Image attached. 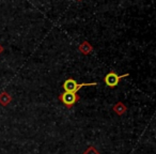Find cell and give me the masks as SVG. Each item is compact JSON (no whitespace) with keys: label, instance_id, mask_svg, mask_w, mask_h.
<instances>
[{"label":"cell","instance_id":"1","mask_svg":"<svg viewBox=\"0 0 156 154\" xmlns=\"http://www.w3.org/2000/svg\"><path fill=\"white\" fill-rule=\"evenodd\" d=\"M98 83H83V84H78L75 79L73 78H67L66 81L63 83V89L65 92H73V93H77L81 88L83 87H89V86H98Z\"/></svg>","mask_w":156,"mask_h":154},{"label":"cell","instance_id":"2","mask_svg":"<svg viewBox=\"0 0 156 154\" xmlns=\"http://www.w3.org/2000/svg\"><path fill=\"white\" fill-rule=\"evenodd\" d=\"M59 101L66 107L67 109H71L75 106L76 103L79 101V95L77 93H73V92H63L58 96Z\"/></svg>","mask_w":156,"mask_h":154},{"label":"cell","instance_id":"3","mask_svg":"<svg viewBox=\"0 0 156 154\" xmlns=\"http://www.w3.org/2000/svg\"><path fill=\"white\" fill-rule=\"evenodd\" d=\"M127 76H129V74L128 73H125V74H123V75H118L115 71H110L105 75L104 83L106 84L107 87L112 89V88H115L118 85H119L120 81H121L122 78L127 77Z\"/></svg>","mask_w":156,"mask_h":154},{"label":"cell","instance_id":"4","mask_svg":"<svg viewBox=\"0 0 156 154\" xmlns=\"http://www.w3.org/2000/svg\"><path fill=\"white\" fill-rule=\"evenodd\" d=\"M78 50H79V52L85 55V56H88V55H90L92 52H93V46H92L91 43H89L88 41H83L79 44Z\"/></svg>","mask_w":156,"mask_h":154},{"label":"cell","instance_id":"5","mask_svg":"<svg viewBox=\"0 0 156 154\" xmlns=\"http://www.w3.org/2000/svg\"><path fill=\"white\" fill-rule=\"evenodd\" d=\"M112 110H113V113H117L118 116H123V115H125L126 111H127V107H126V105L124 104V103L117 102L112 106Z\"/></svg>","mask_w":156,"mask_h":154},{"label":"cell","instance_id":"6","mask_svg":"<svg viewBox=\"0 0 156 154\" xmlns=\"http://www.w3.org/2000/svg\"><path fill=\"white\" fill-rule=\"evenodd\" d=\"M12 102V96L10 93H8L7 91L0 92V105L3 107L8 106L10 103Z\"/></svg>","mask_w":156,"mask_h":154},{"label":"cell","instance_id":"7","mask_svg":"<svg viewBox=\"0 0 156 154\" xmlns=\"http://www.w3.org/2000/svg\"><path fill=\"white\" fill-rule=\"evenodd\" d=\"M83 154H101V153H100V151L94 147V145H90V147L88 148V149L86 150Z\"/></svg>","mask_w":156,"mask_h":154},{"label":"cell","instance_id":"8","mask_svg":"<svg viewBox=\"0 0 156 154\" xmlns=\"http://www.w3.org/2000/svg\"><path fill=\"white\" fill-rule=\"evenodd\" d=\"M3 50H5V48H3V46L1 45V44H0V55L2 54V52H3Z\"/></svg>","mask_w":156,"mask_h":154},{"label":"cell","instance_id":"9","mask_svg":"<svg viewBox=\"0 0 156 154\" xmlns=\"http://www.w3.org/2000/svg\"><path fill=\"white\" fill-rule=\"evenodd\" d=\"M77 1H81V0H77Z\"/></svg>","mask_w":156,"mask_h":154}]
</instances>
